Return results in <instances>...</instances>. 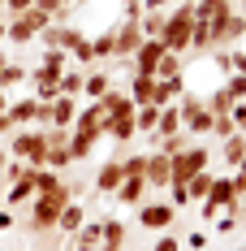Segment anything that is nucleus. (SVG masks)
<instances>
[{
    "label": "nucleus",
    "instance_id": "obj_1",
    "mask_svg": "<svg viewBox=\"0 0 246 251\" xmlns=\"http://www.w3.org/2000/svg\"><path fill=\"white\" fill-rule=\"evenodd\" d=\"M69 203V186H52V191H39L35 200L26 203V234L30 238H44V234H56V217L61 208Z\"/></svg>",
    "mask_w": 246,
    "mask_h": 251
},
{
    "label": "nucleus",
    "instance_id": "obj_2",
    "mask_svg": "<svg viewBox=\"0 0 246 251\" xmlns=\"http://www.w3.org/2000/svg\"><path fill=\"white\" fill-rule=\"evenodd\" d=\"M190 35H195V0H177L164 18V30H160V44L177 56L190 52Z\"/></svg>",
    "mask_w": 246,
    "mask_h": 251
},
{
    "label": "nucleus",
    "instance_id": "obj_3",
    "mask_svg": "<svg viewBox=\"0 0 246 251\" xmlns=\"http://www.w3.org/2000/svg\"><path fill=\"white\" fill-rule=\"evenodd\" d=\"M9 156H13V160H26L30 169H44V160H48V134H44L39 126H22V130H13V139H9Z\"/></svg>",
    "mask_w": 246,
    "mask_h": 251
},
{
    "label": "nucleus",
    "instance_id": "obj_4",
    "mask_svg": "<svg viewBox=\"0 0 246 251\" xmlns=\"http://www.w3.org/2000/svg\"><path fill=\"white\" fill-rule=\"evenodd\" d=\"M177 113H181V130H186V134H195V139L212 134V108L203 104V96H195V91H181Z\"/></svg>",
    "mask_w": 246,
    "mask_h": 251
},
{
    "label": "nucleus",
    "instance_id": "obj_5",
    "mask_svg": "<svg viewBox=\"0 0 246 251\" xmlns=\"http://www.w3.org/2000/svg\"><path fill=\"white\" fill-rule=\"evenodd\" d=\"M48 22L52 18L44 13V9H26V13H18V18L4 22V39H9V44H30V39H39V30H44Z\"/></svg>",
    "mask_w": 246,
    "mask_h": 251
},
{
    "label": "nucleus",
    "instance_id": "obj_6",
    "mask_svg": "<svg viewBox=\"0 0 246 251\" xmlns=\"http://www.w3.org/2000/svg\"><path fill=\"white\" fill-rule=\"evenodd\" d=\"M233 200H238L233 177H229V174H216V177H212V191H207V195H203V203H199V217H203V221H216V217H221Z\"/></svg>",
    "mask_w": 246,
    "mask_h": 251
},
{
    "label": "nucleus",
    "instance_id": "obj_7",
    "mask_svg": "<svg viewBox=\"0 0 246 251\" xmlns=\"http://www.w3.org/2000/svg\"><path fill=\"white\" fill-rule=\"evenodd\" d=\"M212 165V151L203 148V143H186V148L173 156V182H190L195 174H203Z\"/></svg>",
    "mask_w": 246,
    "mask_h": 251
},
{
    "label": "nucleus",
    "instance_id": "obj_8",
    "mask_svg": "<svg viewBox=\"0 0 246 251\" xmlns=\"http://www.w3.org/2000/svg\"><path fill=\"white\" fill-rule=\"evenodd\" d=\"M138 226L164 234V229L177 226V208H173L169 200H143V203H138Z\"/></svg>",
    "mask_w": 246,
    "mask_h": 251
},
{
    "label": "nucleus",
    "instance_id": "obj_9",
    "mask_svg": "<svg viewBox=\"0 0 246 251\" xmlns=\"http://www.w3.org/2000/svg\"><path fill=\"white\" fill-rule=\"evenodd\" d=\"M69 134H82V139L99 143V139H104V104H99V100H87L82 108H78L74 126H69Z\"/></svg>",
    "mask_w": 246,
    "mask_h": 251
},
{
    "label": "nucleus",
    "instance_id": "obj_10",
    "mask_svg": "<svg viewBox=\"0 0 246 251\" xmlns=\"http://www.w3.org/2000/svg\"><path fill=\"white\" fill-rule=\"evenodd\" d=\"M138 44H143V22H138V18H121V22L112 26V48H117V61H130Z\"/></svg>",
    "mask_w": 246,
    "mask_h": 251
},
{
    "label": "nucleus",
    "instance_id": "obj_11",
    "mask_svg": "<svg viewBox=\"0 0 246 251\" xmlns=\"http://www.w3.org/2000/svg\"><path fill=\"white\" fill-rule=\"evenodd\" d=\"M44 134H48V160H44V169L65 174V169L74 165V156H69V130H56V126H48Z\"/></svg>",
    "mask_w": 246,
    "mask_h": 251
},
{
    "label": "nucleus",
    "instance_id": "obj_12",
    "mask_svg": "<svg viewBox=\"0 0 246 251\" xmlns=\"http://www.w3.org/2000/svg\"><path fill=\"white\" fill-rule=\"evenodd\" d=\"M39 195V182H35V169H26L22 177H13L9 186H0V200L4 208H26V203Z\"/></svg>",
    "mask_w": 246,
    "mask_h": 251
},
{
    "label": "nucleus",
    "instance_id": "obj_13",
    "mask_svg": "<svg viewBox=\"0 0 246 251\" xmlns=\"http://www.w3.org/2000/svg\"><path fill=\"white\" fill-rule=\"evenodd\" d=\"M229 13H233V0H195V22H207L216 30V39H221V26L229 22Z\"/></svg>",
    "mask_w": 246,
    "mask_h": 251
},
{
    "label": "nucleus",
    "instance_id": "obj_14",
    "mask_svg": "<svg viewBox=\"0 0 246 251\" xmlns=\"http://www.w3.org/2000/svg\"><path fill=\"white\" fill-rule=\"evenodd\" d=\"M164 44H160V39H143V44H138V48H134V56H130V61H134V74H151L156 78V70H160V61H164Z\"/></svg>",
    "mask_w": 246,
    "mask_h": 251
},
{
    "label": "nucleus",
    "instance_id": "obj_15",
    "mask_svg": "<svg viewBox=\"0 0 246 251\" xmlns=\"http://www.w3.org/2000/svg\"><path fill=\"white\" fill-rule=\"evenodd\" d=\"M147 186H156V191H164V186H169L173 182V156H164V151L160 148H151L147 151Z\"/></svg>",
    "mask_w": 246,
    "mask_h": 251
},
{
    "label": "nucleus",
    "instance_id": "obj_16",
    "mask_svg": "<svg viewBox=\"0 0 246 251\" xmlns=\"http://www.w3.org/2000/svg\"><path fill=\"white\" fill-rule=\"evenodd\" d=\"M121 177H125V169H121V156H117V160H104V165L95 169V177H91V191H95V195H117Z\"/></svg>",
    "mask_w": 246,
    "mask_h": 251
},
{
    "label": "nucleus",
    "instance_id": "obj_17",
    "mask_svg": "<svg viewBox=\"0 0 246 251\" xmlns=\"http://www.w3.org/2000/svg\"><path fill=\"white\" fill-rule=\"evenodd\" d=\"M104 139H112V143L130 148V143L138 139V126H134V113H125V117H104Z\"/></svg>",
    "mask_w": 246,
    "mask_h": 251
},
{
    "label": "nucleus",
    "instance_id": "obj_18",
    "mask_svg": "<svg viewBox=\"0 0 246 251\" xmlns=\"http://www.w3.org/2000/svg\"><path fill=\"white\" fill-rule=\"evenodd\" d=\"M74 39H78V30H74V26H65V22H48L44 30H39V44H44V48L69 52V48H74Z\"/></svg>",
    "mask_w": 246,
    "mask_h": 251
},
{
    "label": "nucleus",
    "instance_id": "obj_19",
    "mask_svg": "<svg viewBox=\"0 0 246 251\" xmlns=\"http://www.w3.org/2000/svg\"><path fill=\"white\" fill-rule=\"evenodd\" d=\"M56 78H61V74H52V70H44V65H39V70H30V74H26V82H30V87H35V100H44V104H52V100H56V96H61V87H56Z\"/></svg>",
    "mask_w": 246,
    "mask_h": 251
},
{
    "label": "nucleus",
    "instance_id": "obj_20",
    "mask_svg": "<svg viewBox=\"0 0 246 251\" xmlns=\"http://www.w3.org/2000/svg\"><path fill=\"white\" fill-rule=\"evenodd\" d=\"M4 113H9V122L18 126V130H22V126H35V122H39V100H35V96L9 100V108H4Z\"/></svg>",
    "mask_w": 246,
    "mask_h": 251
},
{
    "label": "nucleus",
    "instance_id": "obj_21",
    "mask_svg": "<svg viewBox=\"0 0 246 251\" xmlns=\"http://www.w3.org/2000/svg\"><path fill=\"white\" fill-rule=\"evenodd\" d=\"M147 177H121V186H117V195H112V200L117 203H125V208H138V203L147 200Z\"/></svg>",
    "mask_w": 246,
    "mask_h": 251
},
{
    "label": "nucleus",
    "instance_id": "obj_22",
    "mask_svg": "<svg viewBox=\"0 0 246 251\" xmlns=\"http://www.w3.org/2000/svg\"><path fill=\"white\" fill-rule=\"evenodd\" d=\"M82 221H87V208L78 200H69L65 208H61V217H56V234H65V238H74L78 229H82Z\"/></svg>",
    "mask_w": 246,
    "mask_h": 251
},
{
    "label": "nucleus",
    "instance_id": "obj_23",
    "mask_svg": "<svg viewBox=\"0 0 246 251\" xmlns=\"http://www.w3.org/2000/svg\"><path fill=\"white\" fill-rule=\"evenodd\" d=\"M48 113H52V126H56V130H69L74 117H78V100L74 96H56V100L48 104Z\"/></svg>",
    "mask_w": 246,
    "mask_h": 251
},
{
    "label": "nucleus",
    "instance_id": "obj_24",
    "mask_svg": "<svg viewBox=\"0 0 246 251\" xmlns=\"http://www.w3.org/2000/svg\"><path fill=\"white\" fill-rule=\"evenodd\" d=\"M99 251H125V221H121V217H104Z\"/></svg>",
    "mask_w": 246,
    "mask_h": 251
},
{
    "label": "nucleus",
    "instance_id": "obj_25",
    "mask_svg": "<svg viewBox=\"0 0 246 251\" xmlns=\"http://www.w3.org/2000/svg\"><path fill=\"white\" fill-rule=\"evenodd\" d=\"M181 91H186V74H177V78H156V96H151V104H173V100H181Z\"/></svg>",
    "mask_w": 246,
    "mask_h": 251
},
{
    "label": "nucleus",
    "instance_id": "obj_26",
    "mask_svg": "<svg viewBox=\"0 0 246 251\" xmlns=\"http://www.w3.org/2000/svg\"><path fill=\"white\" fill-rule=\"evenodd\" d=\"M108 87H112V74H108L104 65H87V82H82V96H87V100H99Z\"/></svg>",
    "mask_w": 246,
    "mask_h": 251
},
{
    "label": "nucleus",
    "instance_id": "obj_27",
    "mask_svg": "<svg viewBox=\"0 0 246 251\" xmlns=\"http://www.w3.org/2000/svg\"><path fill=\"white\" fill-rule=\"evenodd\" d=\"M169 134H181V113H177V104H164V108H160V122H156V139H169Z\"/></svg>",
    "mask_w": 246,
    "mask_h": 251
},
{
    "label": "nucleus",
    "instance_id": "obj_28",
    "mask_svg": "<svg viewBox=\"0 0 246 251\" xmlns=\"http://www.w3.org/2000/svg\"><path fill=\"white\" fill-rule=\"evenodd\" d=\"M91 52H95V65L117 61V48H112V26H108V30H99V35H91Z\"/></svg>",
    "mask_w": 246,
    "mask_h": 251
},
{
    "label": "nucleus",
    "instance_id": "obj_29",
    "mask_svg": "<svg viewBox=\"0 0 246 251\" xmlns=\"http://www.w3.org/2000/svg\"><path fill=\"white\" fill-rule=\"evenodd\" d=\"M82 82H87V70H61V78H56L61 96H74V100H82Z\"/></svg>",
    "mask_w": 246,
    "mask_h": 251
},
{
    "label": "nucleus",
    "instance_id": "obj_30",
    "mask_svg": "<svg viewBox=\"0 0 246 251\" xmlns=\"http://www.w3.org/2000/svg\"><path fill=\"white\" fill-rule=\"evenodd\" d=\"M242 35H246V18L238 13V9H233V13H229V22L221 26V48H233Z\"/></svg>",
    "mask_w": 246,
    "mask_h": 251
},
{
    "label": "nucleus",
    "instance_id": "obj_31",
    "mask_svg": "<svg viewBox=\"0 0 246 251\" xmlns=\"http://www.w3.org/2000/svg\"><path fill=\"white\" fill-rule=\"evenodd\" d=\"M151 96H156V78L151 74H134L130 78V100L134 104H151Z\"/></svg>",
    "mask_w": 246,
    "mask_h": 251
},
{
    "label": "nucleus",
    "instance_id": "obj_32",
    "mask_svg": "<svg viewBox=\"0 0 246 251\" xmlns=\"http://www.w3.org/2000/svg\"><path fill=\"white\" fill-rule=\"evenodd\" d=\"M221 143H224V148H221L224 165L233 169V165H238V160H242V156H246V134H242V130H238V134H229V139H221Z\"/></svg>",
    "mask_w": 246,
    "mask_h": 251
},
{
    "label": "nucleus",
    "instance_id": "obj_33",
    "mask_svg": "<svg viewBox=\"0 0 246 251\" xmlns=\"http://www.w3.org/2000/svg\"><path fill=\"white\" fill-rule=\"evenodd\" d=\"M69 61H74V65H82V70H87V65H95V52H91V35H82V30H78L74 48H69Z\"/></svg>",
    "mask_w": 246,
    "mask_h": 251
},
{
    "label": "nucleus",
    "instance_id": "obj_34",
    "mask_svg": "<svg viewBox=\"0 0 246 251\" xmlns=\"http://www.w3.org/2000/svg\"><path fill=\"white\" fill-rule=\"evenodd\" d=\"M156 122H160V104H138V113H134L138 134H156Z\"/></svg>",
    "mask_w": 246,
    "mask_h": 251
},
{
    "label": "nucleus",
    "instance_id": "obj_35",
    "mask_svg": "<svg viewBox=\"0 0 246 251\" xmlns=\"http://www.w3.org/2000/svg\"><path fill=\"white\" fill-rule=\"evenodd\" d=\"M212 169H203V174H195L190 177V182H186V195H190V203H203V195H207V191H212Z\"/></svg>",
    "mask_w": 246,
    "mask_h": 251
},
{
    "label": "nucleus",
    "instance_id": "obj_36",
    "mask_svg": "<svg viewBox=\"0 0 246 251\" xmlns=\"http://www.w3.org/2000/svg\"><path fill=\"white\" fill-rule=\"evenodd\" d=\"M203 104H207V108H212V113H216V117H221V113H233V96H229V91H224V87H216V91H212V96H203Z\"/></svg>",
    "mask_w": 246,
    "mask_h": 251
},
{
    "label": "nucleus",
    "instance_id": "obj_37",
    "mask_svg": "<svg viewBox=\"0 0 246 251\" xmlns=\"http://www.w3.org/2000/svg\"><path fill=\"white\" fill-rule=\"evenodd\" d=\"M99 234H104V221H82V229L74 234V243H82V247H95V251H99Z\"/></svg>",
    "mask_w": 246,
    "mask_h": 251
},
{
    "label": "nucleus",
    "instance_id": "obj_38",
    "mask_svg": "<svg viewBox=\"0 0 246 251\" xmlns=\"http://www.w3.org/2000/svg\"><path fill=\"white\" fill-rule=\"evenodd\" d=\"M39 65H44V70H52V74H61V70H69V52H61V48H44Z\"/></svg>",
    "mask_w": 246,
    "mask_h": 251
},
{
    "label": "nucleus",
    "instance_id": "obj_39",
    "mask_svg": "<svg viewBox=\"0 0 246 251\" xmlns=\"http://www.w3.org/2000/svg\"><path fill=\"white\" fill-rule=\"evenodd\" d=\"M121 169H125V177H143L147 174V151H130V156H121Z\"/></svg>",
    "mask_w": 246,
    "mask_h": 251
},
{
    "label": "nucleus",
    "instance_id": "obj_40",
    "mask_svg": "<svg viewBox=\"0 0 246 251\" xmlns=\"http://www.w3.org/2000/svg\"><path fill=\"white\" fill-rule=\"evenodd\" d=\"M18 82H26V70H22V65H18V61H9V65L0 70V87L9 91V87H18Z\"/></svg>",
    "mask_w": 246,
    "mask_h": 251
},
{
    "label": "nucleus",
    "instance_id": "obj_41",
    "mask_svg": "<svg viewBox=\"0 0 246 251\" xmlns=\"http://www.w3.org/2000/svg\"><path fill=\"white\" fill-rule=\"evenodd\" d=\"M177 74H181V56H177V52H164V61H160L156 78H177Z\"/></svg>",
    "mask_w": 246,
    "mask_h": 251
},
{
    "label": "nucleus",
    "instance_id": "obj_42",
    "mask_svg": "<svg viewBox=\"0 0 246 251\" xmlns=\"http://www.w3.org/2000/svg\"><path fill=\"white\" fill-rule=\"evenodd\" d=\"M229 134H238V130H233V117H229V113H221V117L212 113V139H229Z\"/></svg>",
    "mask_w": 246,
    "mask_h": 251
},
{
    "label": "nucleus",
    "instance_id": "obj_43",
    "mask_svg": "<svg viewBox=\"0 0 246 251\" xmlns=\"http://www.w3.org/2000/svg\"><path fill=\"white\" fill-rule=\"evenodd\" d=\"M224 91H229L233 100L242 104V100H246V74H229V82H224Z\"/></svg>",
    "mask_w": 246,
    "mask_h": 251
},
{
    "label": "nucleus",
    "instance_id": "obj_44",
    "mask_svg": "<svg viewBox=\"0 0 246 251\" xmlns=\"http://www.w3.org/2000/svg\"><path fill=\"white\" fill-rule=\"evenodd\" d=\"M212 226H216V234H233V229L242 226V221H238V217H233V212H221V217H216V221H212Z\"/></svg>",
    "mask_w": 246,
    "mask_h": 251
},
{
    "label": "nucleus",
    "instance_id": "obj_45",
    "mask_svg": "<svg viewBox=\"0 0 246 251\" xmlns=\"http://www.w3.org/2000/svg\"><path fill=\"white\" fill-rule=\"evenodd\" d=\"M151 251H181V243H177V234H169V229H164V234L151 243Z\"/></svg>",
    "mask_w": 246,
    "mask_h": 251
},
{
    "label": "nucleus",
    "instance_id": "obj_46",
    "mask_svg": "<svg viewBox=\"0 0 246 251\" xmlns=\"http://www.w3.org/2000/svg\"><path fill=\"white\" fill-rule=\"evenodd\" d=\"M26 9H35V0H4V18H18Z\"/></svg>",
    "mask_w": 246,
    "mask_h": 251
},
{
    "label": "nucleus",
    "instance_id": "obj_47",
    "mask_svg": "<svg viewBox=\"0 0 246 251\" xmlns=\"http://www.w3.org/2000/svg\"><path fill=\"white\" fill-rule=\"evenodd\" d=\"M207 243H212V238H207L203 229H195V234H186V247H190V251H207Z\"/></svg>",
    "mask_w": 246,
    "mask_h": 251
},
{
    "label": "nucleus",
    "instance_id": "obj_48",
    "mask_svg": "<svg viewBox=\"0 0 246 251\" xmlns=\"http://www.w3.org/2000/svg\"><path fill=\"white\" fill-rule=\"evenodd\" d=\"M229 117H233V130H242V134H246V100L233 104V113H229Z\"/></svg>",
    "mask_w": 246,
    "mask_h": 251
},
{
    "label": "nucleus",
    "instance_id": "obj_49",
    "mask_svg": "<svg viewBox=\"0 0 246 251\" xmlns=\"http://www.w3.org/2000/svg\"><path fill=\"white\" fill-rule=\"evenodd\" d=\"M9 229H18V217H13V212L0 203V234H9Z\"/></svg>",
    "mask_w": 246,
    "mask_h": 251
},
{
    "label": "nucleus",
    "instance_id": "obj_50",
    "mask_svg": "<svg viewBox=\"0 0 246 251\" xmlns=\"http://www.w3.org/2000/svg\"><path fill=\"white\" fill-rule=\"evenodd\" d=\"M13 130H18V126L9 122V113H0V134H4V139H13Z\"/></svg>",
    "mask_w": 246,
    "mask_h": 251
},
{
    "label": "nucleus",
    "instance_id": "obj_51",
    "mask_svg": "<svg viewBox=\"0 0 246 251\" xmlns=\"http://www.w3.org/2000/svg\"><path fill=\"white\" fill-rule=\"evenodd\" d=\"M35 9H44V13H48V18H52V13L61 9V0H35Z\"/></svg>",
    "mask_w": 246,
    "mask_h": 251
},
{
    "label": "nucleus",
    "instance_id": "obj_52",
    "mask_svg": "<svg viewBox=\"0 0 246 251\" xmlns=\"http://www.w3.org/2000/svg\"><path fill=\"white\" fill-rule=\"evenodd\" d=\"M65 243H69L65 251H95V247H82V243H74V238H65Z\"/></svg>",
    "mask_w": 246,
    "mask_h": 251
},
{
    "label": "nucleus",
    "instance_id": "obj_53",
    "mask_svg": "<svg viewBox=\"0 0 246 251\" xmlns=\"http://www.w3.org/2000/svg\"><path fill=\"white\" fill-rule=\"evenodd\" d=\"M4 108H9V91L0 87V113H4Z\"/></svg>",
    "mask_w": 246,
    "mask_h": 251
},
{
    "label": "nucleus",
    "instance_id": "obj_54",
    "mask_svg": "<svg viewBox=\"0 0 246 251\" xmlns=\"http://www.w3.org/2000/svg\"><path fill=\"white\" fill-rule=\"evenodd\" d=\"M4 165H9V148H0V169H4Z\"/></svg>",
    "mask_w": 246,
    "mask_h": 251
},
{
    "label": "nucleus",
    "instance_id": "obj_55",
    "mask_svg": "<svg viewBox=\"0 0 246 251\" xmlns=\"http://www.w3.org/2000/svg\"><path fill=\"white\" fill-rule=\"evenodd\" d=\"M61 4H65V9H78V4H87V0H61Z\"/></svg>",
    "mask_w": 246,
    "mask_h": 251
},
{
    "label": "nucleus",
    "instance_id": "obj_56",
    "mask_svg": "<svg viewBox=\"0 0 246 251\" xmlns=\"http://www.w3.org/2000/svg\"><path fill=\"white\" fill-rule=\"evenodd\" d=\"M233 9H238V13H242V18H246V0H233Z\"/></svg>",
    "mask_w": 246,
    "mask_h": 251
},
{
    "label": "nucleus",
    "instance_id": "obj_57",
    "mask_svg": "<svg viewBox=\"0 0 246 251\" xmlns=\"http://www.w3.org/2000/svg\"><path fill=\"white\" fill-rule=\"evenodd\" d=\"M4 22H9V18H0V48H4Z\"/></svg>",
    "mask_w": 246,
    "mask_h": 251
},
{
    "label": "nucleus",
    "instance_id": "obj_58",
    "mask_svg": "<svg viewBox=\"0 0 246 251\" xmlns=\"http://www.w3.org/2000/svg\"><path fill=\"white\" fill-rule=\"evenodd\" d=\"M233 251H246V243H242V247H233Z\"/></svg>",
    "mask_w": 246,
    "mask_h": 251
},
{
    "label": "nucleus",
    "instance_id": "obj_59",
    "mask_svg": "<svg viewBox=\"0 0 246 251\" xmlns=\"http://www.w3.org/2000/svg\"><path fill=\"white\" fill-rule=\"evenodd\" d=\"M0 4H4V0H0Z\"/></svg>",
    "mask_w": 246,
    "mask_h": 251
}]
</instances>
